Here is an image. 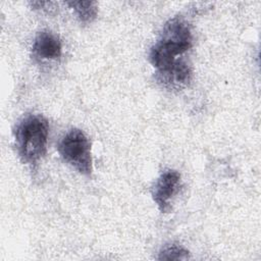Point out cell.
I'll return each mask as SVG.
<instances>
[{
	"mask_svg": "<svg viewBox=\"0 0 261 261\" xmlns=\"http://www.w3.org/2000/svg\"><path fill=\"white\" fill-rule=\"evenodd\" d=\"M49 123L41 114H30L17 124L14 138L22 162L35 166L45 156L48 145Z\"/></svg>",
	"mask_w": 261,
	"mask_h": 261,
	"instance_id": "obj_2",
	"label": "cell"
},
{
	"mask_svg": "<svg viewBox=\"0 0 261 261\" xmlns=\"http://www.w3.org/2000/svg\"><path fill=\"white\" fill-rule=\"evenodd\" d=\"M33 55L40 61H54L62 55V43L57 35L50 31L37 34L33 43Z\"/></svg>",
	"mask_w": 261,
	"mask_h": 261,
	"instance_id": "obj_5",
	"label": "cell"
},
{
	"mask_svg": "<svg viewBox=\"0 0 261 261\" xmlns=\"http://www.w3.org/2000/svg\"><path fill=\"white\" fill-rule=\"evenodd\" d=\"M66 4L74 10L82 22H91L96 18L98 7L95 1H70Z\"/></svg>",
	"mask_w": 261,
	"mask_h": 261,
	"instance_id": "obj_6",
	"label": "cell"
},
{
	"mask_svg": "<svg viewBox=\"0 0 261 261\" xmlns=\"http://www.w3.org/2000/svg\"><path fill=\"white\" fill-rule=\"evenodd\" d=\"M58 152L61 158L84 175L92 173L91 143L86 134L71 128L60 140Z\"/></svg>",
	"mask_w": 261,
	"mask_h": 261,
	"instance_id": "obj_3",
	"label": "cell"
},
{
	"mask_svg": "<svg viewBox=\"0 0 261 261\" xmlns=\"http://www.w3.org/2000/svg\"><path fill=\"white\" fill-rule=\"evenodd\" d=\"M190 258V252L177 244H170L163 247L157 259L158 260H187Z\"/></svg>",
	"mask_w": 261,
	"mask_h": 261,
	"instance_id": "obj_7",
	"label": "cell"
},
{
	"mask_svg": "<svg viewBox=\"0 0 261 261\" xmlns=\"http://www.w3.org/2000/svg\"><path fill=\"white\" fill-rule=\"evenodd\" d=\"M180 188V174L174 169H165L156 179L152 198L162 213L171 211V201Z\"/></svg>",
	"mask_w": 261,
	"mask_h": 261,
	"instance_id": "obj_4",
	"label": "cell"
},
{
	"mask_svg": "<svg viewBox=\"0 0 261 261\" xmlns=\"http://www.w3.org/2000/svg\"><path fill=\"white\" fill-rule=\"evenodd\" d=\"M193 41L191 25L181 16H174L163 25L149 59L156 68V80L164 88L181 90L192 82V67L179 56L193 47Z\"/></svg>",
	"mask_w": 261,
	"mask_h": 261,
	"instance_id": "obj_1",
	"label": "cell"
}]
</instances>
